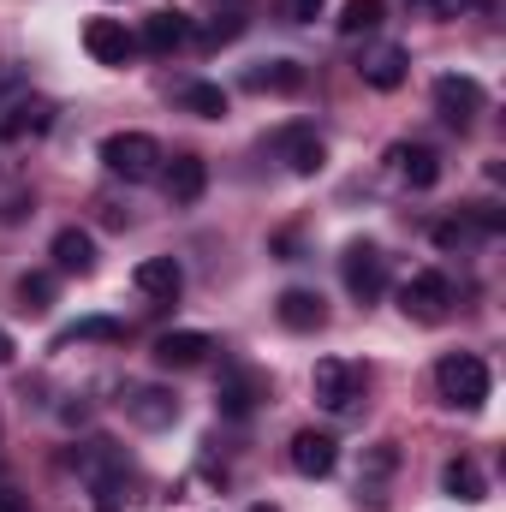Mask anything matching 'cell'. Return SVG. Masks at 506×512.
<instances>
[{
    "mask_svg": "<svg viewBox=\"0 0 506 512\" xmlns=\"http://www.w3.org/2000/svg\"><path fill=\"white\" fill-rule=\"evenodd\" d=\"M274 149L286 155V167H292L298 179H316V173L328 167V143L316 137V126H286L274 137Z\"/></svg>",
    "mask_w": 506,
    "mask_h": 512,
    "instance_id": "30bf717a",
    "label": "cell"
},
{
    "mask_svg": "<svg viewBox=\"0 0 506 512\" xmlns=\"http://www.w3.org/2000/svg\"><path fill=\"white\" fill-rule=\"evenodd\" d=\"M358 72H364V84H370V90H399V84H405V72H411V54H405V48H393V42H381V48H364Z\"/></svg>",
    "mask_w": 506,
    "mask_h": 512,
    "instance_id": "e0dca14e",
    "label": "cell"
},
{
    "mask_svg": "<svg viewBox=\"0 0 506 512\" xmlns=\"http://www.w3.org/2000/svg\"><path fill=\"white\" fill-rule=\"evenodd\" d=\"M72 340H108V346H114V340H126V328L108 322V316H90V322H78V328L60 334V346H72Z\"/></svg>",
    "mask_w": 506,
    "mask_h": 512,
    "instance_id": "4316f807",
    "label": "cell"
},
{
    "mask_svg": "<svg viewBox=\"0 0 506 512\" xmlns=\"http://www.w3.org/2000/svg\"><path fill=\"white\" fill-rule=\"evenodd\" d=\"M286 459H292L298 477H334V465H340V441H334L328 429H298L292 447H286Z\"/></svg>",
    "mask_w": 506,
    "mask_h": 512,
    "instance_id": "ba28073f",
    "label": "cell"
},
{
    "mask_svg": "<svg viewBox=\"0 0 506 512\" xmlns=\"http://www.w3.org/2000/svg\"><path fill=\"white\" fill-rule=\"evenodd\" d=\"M54 126V102L48 96H18L12 108H0V137L18 143V137H42Z\"/></svg>",
    "mask_w": 506,
    "mask_h": 512,
    "instance_id": "9a60e30c",
    "label": "cell"
},
{
    "mask_svg": "<svg viewBox=\"0 0 506 512\" xmlns=\"http://www.w3.org/2000/svg\"><path fill=\"white\" fill-rule=\"evenodd\" d=\"M483 84L471 78V72H447V78H435V114L447 120V126L471 131L477 126V114H483Z\"/></svg>",
    "mask_w": 506,
    "mask_h": 512,
    "instance_id": "8992f818",
    "label": "cell"
},
{
    "mask_svg": "<svg viewBox=\"0 0 506 512\" xmlns=\"http://www.w3.org/2000/svg\"><path fill=\"white\" fill-rule=\"evenodd\" d=\"M233 36H245V12H239V6H227L215 24H203V48H221V42H233Z\"/></svg>",
    "mask_w": 506,
    "mask_h": 512,
    "instance_id": "83f0119b",
    "label": "cell"
},
{
    "mask_svg": "<svg viewBox=\"0 0 506 512\" xmlns=\"http://www.w3.org/2000/svg\"><path fill=\"white\" fill-rule=\"evenodd\" d=\"M435 393L453 411H483L489 405V364L477 352H447L435 364Z\"/></svg>",
    "mask_w": 506,
    "mask_h": 512,
    "instance_id": "6da1fadb",
    "label": "cell"
},
{
    "mask_svg": "<svg viewBox=\"0 0 506 512\" xmlns=\"http://www.w3.org/2000/svg\"><path fill=\"white\" fill-rule=\"evenodd\" d=\"M441 495L477 507V501H489V477H483L471 459H447V465H441Z\"/></svg>",
    "mask_w": 506,
    "mask_h": 512,
    "instance_id": "44dd1931",
    "label": "cell"
},
{
    "mask_svg": "<svg viewBox=\"0 0 506 512\" xmlns=\"http://www.w3.org/2000/svg\"><path fill=\"white\" fill-rule=\"evenodd\" d=\"M429 6H435V18H459V12H471L477 0H429Z\"/></svg>",
    "mask_w": 506,
    "mask_h": 512,
    "instance_id": "f546056e",
    "label": "cell"
},
{
    "mask_svg": "<svg viewBox=\"0 0 506 512\" xmlns=\"http://www.w3.org/2000/svg\"><path fill=\"white\" fill-rule=\"evenodd\" d=\"M84 48H90L96 66H126L137 54V36L126 30V18H90L84 24Z\"/></svg>",
    "mask_w": 506,
    "mask_h": 512,
    "instance_id": "9c48e42d",
    "label": "cell"
},
{
    "mask_svg": "<svg viewBox=\"0 0 506 512\" xmlns=\"http://www.w3.org/2000/svg\"><path fill=\"white\" fill-rule=\"evenodd\" d=\"M221 6H245V0H221Z\"/></svg>",
    "mask_w": 506,
    "mask_h": 512,
    "instance_id": "e575fe53",
    "label": "cell"
},
{
    "mask_svg": "<svg viewBox=\"0 0 506 512\" xmlns=\"http://www.w3.org/2000/svg\"><path fill=\"white\" fill-rule=\"evenodd\" d=\"M179 108H185V114H197V120H221V114H227V90L197 78V84H185V90H179Z\"/></svg>",
    "mask_w": 506,
    "mask_h": 512,
    "instance_id": "603a6c76",
    "label": "cell"
},
{
    "mask_svg": "<svg viewBox=\"0 0 506 512\" xmlns=\"http://www.w3.org/2000/svg\"><path fill=\"white\" fill-rule=\"evenodd\" d=\"M387 167H393V179L411 185V191H435V185H441V155H435L429 143H393V149H387Z\"/></svg>",
    "mask_w": 506,
    "mask_h": 512,
    "instance_id": "52a82bcc",
    "label": "cell"
},
{
    "mask_svg": "<svg viewBox=\"0 0 506 512\" xmlns=\"http://www.w3.org/2000/svg\"><path fill=\"white\" fill-rule=\"evenodd\" d=\"M322 6H328V0H292V12H298V18H316Z\"/></svg>",
    "mask_w": 506,
    "mask_h": 512,
    "instance_id": "1f68e13d",
    "label": "cell"
},
{
    "mask_svg": "<svg viewBox=\"0 0 506 512\" xmlns=\"http://www.w3.org/2000/svg\"><path fill=\"white\" fill-rule=\"evenodd\" d=\"M262 393H268V382H262L256 370H227L215 405H221V417H251L256 405H262Z\"/></svg>",
    "mask_w": 506,
    "mask_h": 512,
    "instance_id": "ffe728a7",
    "label": "cell"
},
{
    "mask_svg": "<svg viewBox=\"0 0 506 512\" xmlns=\"http://www.w3.org/2000/svg\"><path fill=\"white\" fill-rule=\"evenodd\" d=\"M381 18H387L381 0H346V12H340V36H370V30H381Z\"/></svg>",
    "mask_w": 506,
    "mask_h": 512,
    "instance_id": "cb8c5ba5",
    "label": "cell"
},
{
    "mask_svg": "<svg viewBox=\"0 0 506 512\" xmlns=\"http://www.w3.org/2000/svg\"><path fill=\"white\" fill-rule=\"evenodd\" d=\"M245 90H274V96H292V90H304V66L298 60H262L245 72Z\"/></svg>",
    "mask_w": 506,
    "mask_h": 512,
    "instance_id": "7402d4cb",
    "label": "cell"
},
{
    "mask_svg": "<svg viewBox=\"0 0 506 512\" xmlns=\"http://www.w3.org/2000/svg\"><path fill=\"white\" fill-rule=\"evenodd\" d=\"M310 387H316V405L340 417V411H352V405L364 399L370 370H364V364H352V358H322V364H316V376H310Z\"/></svg>",
    "mask_w": 506,
    "mask_h": 512,
    "instance_id": "3957f363",
    "label": "cell"
},
{
    "mask_svg": "<svg viewBox=\"0 0 506 512\" xmlns=\"http://www.w3.org/2000/svg\"><path fill=\"white\" fill-rule=\"evenodd\" d=\"M209 352H215V340L197 334V328H173V334L155 340V364H161V370H197Z\"/></svg>",
    "mask_w": 506,
    "mask_h": 512,
    "instance_id": "5bb4252c",
    "label": "cell"
},
{
    "mask_svg": "<svg viewBox=\"0 0 506 512\" xmlns=\"http://www.w3.org/2000/svg\"><path fill=\"white\" fill-rule=\"evenodd\" d=\"M251 512H280V507H268V501H256V507Z\"/></svg>",
    "mask_w": 506,
    "mask_h": 512,
    "instance_id": "836d02e7",
    "label": "cell"
},
{
    "mask_svg": "<svg viewBox=\"0 0 506 512\" xmlns=\"http://www.w3.org/2000/svg\"><path fill=\"white\" fill-rule=\"evenodd\" d=\"M12 352H18V346H12V334L0 328V364H12Z\"/></svg>",
    "mask_w": 506,
    "mask_h": 512,
    "instance_id": "d6a6232c",
    "label": "cell"
},
{
    "mask_svg": "<svg viewBox=\"0 0 506 512\" xmlns=\"http://www.w3.org/2000/svg\"><path fill=\"white\" fill-rule=\"evenodd\" d=\"M90 495H96V512H120V507H126V471L90 477Z\"/></svg>",
    "mask_w": 506,
    "mask_h": 512,
    "instance_id": "484cf974",
    "label": "cell"
},
{
    "mask_svg": "<svg viewBox=\"0 0 506 512\" xmlns=\"http://www.w3.org/2000/svg\"><path fill=\"white\" fill-rule=\"evenodd\" d=\"M0 512H30V501L18 489H0Z\"/></svg>",
    "mask_w": 506,
    "mask_h": 512,
    "instance_id": "4dcf8cb0",
    "label": "cell"
},
{
    "mask_svg": "<svg viewBox=\"0 0 506 512\" xmlns=\"http://www.w3.org/2000/svg\"><path fill=\"white\" fill-rule=\"evenodd\" d=\"M161 185H167V197H173V203H197V197L209 191V161L185 149V155H173V161L161 167Z\"/></svg>",
    "mask_w": 506,
    "mask_h": 512,
    "instance_id": "2e32d148",
    "label": "cell"
},
{
    "mask_svg": "<svg viewBox=\"0 0 506 512\" xmlns=\"http://www.w3.org/2000/svg\"><path fill=\"white\" fill-rule=\"evenodd\" d=\"M471 239H477V227H471L465 215H459V221H441V227H435V245H441V251H459V245H471Z\"/></svg>",
    "mask_w": 506,
    "mask_h": 512,
    "instance_id": "f1b7e54d",
    "label": "cell"
},
{
    "mask_svg": "<svg viewBox=\"0 0 506 512\" xmlns=\"http://www.w3.org/2000/svg\"><path fill=\"white\" fill-rule=\"evenodd\" d=\"M48 304H54V280H48V274H24V280H18V310H24V316H42Z\"/></svg>",
    "mask_w": 506,
    "mask_h": 512,
    "instance_id": "d4e9b609",
    "label": "cell"
},
{
    "mask_svg": "<svg viewBox=\"0 0 506 512\" xmlns=\"http://www.w3.org/2000/svg\"><path fill=\"white\" fill-rule=\"evenodd\" d=\"M185 42H191V18H185V12H149V18H143V36H137L143 54H173V48H185Z\"/></svg>",
    "mask_w": 506,
    "mask_h": 512,
    "instance_id": "d6986e66",
    "label": "cell"
},
{
    "mask_svg": "<svg viewBox=\"0 0 506 512\" xmlns=\"http://www.w3.org/2000/svg\"><path fill=\"white\" fill-rule=\"evenodd\" d=\"M131 286H137L143 298H155V304H173V298L185 292V268H179L173 256H143V262L131 268Z\"/></svg>",
    "mask_w": 506,
    "mask_h": 512,
    "instance_id": "7c38bea8",
    "label": "cell"
},
{
    "mask_svg": "<svg viewBox=\"0 0 506 512\" xmlns=\"http://www.w3.org/2000/svg\"><path fill=\"white\" fill-rule=\"evenodd\" d=\"M120 411H126L137 429H173V423H179V399H173L167 387H126Z\"/></svg>",
    "mask_w": 506,
    "mask_h": 512,
    "instance_id": "8fae6325",
    "label": "cell"
},
{
    "mask_svg": "<svg viewBox=\"0 0 506 512\" xmlns=\"http://www.w3.org/2000/svg\"><path fill=\"white\" fill-rule=\"evenodd\" d=\"M274 316H280V328H292V334H316V328H328V304H322V292H304V286H286L280 304H274Z\"/></svg>",
    "mask_w": 506,
    "mask_h": 512,
    "instance_id": "4fadbf2b",
    "label": "cell"
},
{
    "mask_svg": "<svg viewBox=\"0 0 506 512\" xmlns=\"http://www.w3.org/2000/svg\"><path fill=\"white\" fill-rule=\"evenodd\" d=\"M48 256H54V268L60 274H96V239L84 233V227H60L54 233V245H48Z\"/></svg>",
    "mask_w": 506,
    "mask_h": 512,
    "instance_id": "ac0fdd59",
    "label": "cell"
},
{
    "mask_svg": "<svg viewBox=\"0 0 506 512\" xmlns=\"http://www.w3.org/2000/svg\"><path fill=\"white\" fill-rule=\"evenodd\" d=\"M399 310H405L411 322H423V328L447 322V310H453V280H447L441 268H417V274L399 286Z\"/></svg>",
    "mask_w": 506,
    "mask_h": 512,
    "instance_id": "277c9868",
    "label": "cell"
},
{
    "mask_svg": "<svg viewBox=\"0 0 506 512\" xmlns=\"http://www.w3.org/2000/svg\"><path fill=\"white\" fill-rule=\"evenodd\" d=\"M161 143L149 137V131H114V137H102V167L114 173V179H126V185H149L155 173H161Z\"/></svg>",
    "mask_w": 506,
    "mask_h": 512,
    "instance_id": "7a4b0ae2",
    "label": "cell"
},
{
    "mask_svg": "<svg viewBox=\"0 0 506 512\" xmlns=\"http://www.w3.org/2000/svg\"><path fill=\"white\" fill-rule=\"evenodd\" d=\"M340 280H346V292L358 298V304H376L381 286H387V256H381L376 239H352L346 256H340Z\"/></svg>",
    "mask_w": 506,
    "mask_h": 512,
    "instance_id": "5b68a950",
    "label": "cell"
}]
</instances>
